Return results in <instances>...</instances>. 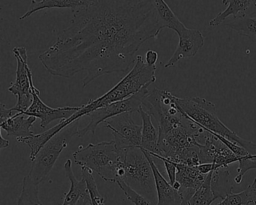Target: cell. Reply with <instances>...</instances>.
<instances>
[{
    "instance_id": "19",
    "label": "cell",
    "mask_w": 256,
    "mask_h": 205,
    "mask_svg": "<svg viewBox=\"0 0 256 205\" xmlns=\"http://www.w3.org/2000/svg\"><path fill=\"white\" fill-rule=\"evenodd\" d=\"M66 174L71 182L70 191L66 194L62 205H77L82 196L88 194V185L84 178L78 180L76 178L72 166L71 160H67L64 164Z\"/></svg>"
},
{
    "instance_id": "29",
    "label": "cell",
    "mask_w": 256,
    "mask_h": 205,
    "mask_svg": "<svg viewBox=\"0 0 256 205\" xmlns=\"http://www.w3.org/2000/svg\"><path fill=\"white\" fill-rule=\"evenodd\" d=\"M151 154L155 158H158V160H162L163 162L164 167H166V172H167L168 175L169 182L172 185H173L176 182V172H178L176 164L174 162L170 161V160H168V158H164V157L162 156L158 155V154Z\"/></svg>"
},
{
    "instance_id": "17",
    "label": "cell",
    "mask_w": 256,
    "mask_h": 205,
    "mask_svg": "<svg viewBox=\"0 0 256 205\" xmlns=\"http://www.w3.org/2000/svg\"><path fill=\"white\" fill-rule=\"evenodd\" d=\"M142 120V138L140 148L150 154H160L158 149V131L152 122V116L143 107L139 109Z\"/></svg>"
},
{
    "instance_id": "27",
    "label": "cell",
    "mask_w": 256,
    "mask_h": 205,
    "mask_svg": "<svg viewBox=\"0 0 256 205\" xmlns=\"http://www.w3.org/2000/svg\"><path fill=\"white\" fill-rule=\"evenodd\" d=\"M116 182L119 186L120 190L124 192L127 198L130 202H132L134 205H155L154 204V202L152 200H150L149 198L145 197L143 194H140L136 190H133L122 180L118 179Z\"/></svg>"
},
{
    "instance_id": "6",
    "label": "cell",
    "mask_w": 256,
    "mask_h": 205,
    "mask_svg": "<svg viewBox=\"0 0 256 205\" xmlns=\"http://www.w3.org/2000/svg\"><path fill=\"white\" fill-rule=\"evenodd\" d=\"M78 120L74 121L54 136L37 154L28 175L34 184L40 186L47 179L60 156L68 146L70 139L77 136Z\"/></svg>"
},
{
    "instance_id": "15",
    "label": "cell",
    "mask_w": 256,
    "mask_h": 205,
    "mask_svg": "<svg viewBox=\"0 0 256 205\" xmlns=\"http://www.w3.org/2000/svg\"><path fill=\"white\" fill-rule=\"evenodd\" d=\"M26 116V115L22 112H16L10 118L0 122V128L5 130L8 136L24 138L34 136L35 133L32 128L37 118L32 116Z\"/></svg>"
},
{
    "instance_id": "31",
    "label": "cell",
    "mask_w": 256,
    "mask_h": 205,
    "mask_svg": "<svg viewBox=\"0 0 256 205\" xmlns=\"http://www.w3.org/2000/svg\"><path fill=\"white\" fill-rule=\"evenodd\" d=\"M198 168L204 174H208L210 172L216 170V166L214 163H204L198 166Z\"/></svg>"
},
{
    "instance_id": "11",
    "label": "cell",
    "mask_w": 256,
    "mask_h": 205,
    "mask_svg": "<svg viewBox=\"0 0 256 205\" xmlns=\"http://www.w3.org/2000/svg\"><path fill=\"white\" fill-rule=\"evenodd\" d=\"M30 83L32 91V104L30 107L23 114L28 116H35L41 120L40 126L42 128H46L50 122L56 120H62L71 118L82 108V106L79 107L66 106V107L56 108L49 107L40 98V91L34 85L32 77L31 78Z\"/></svg>"
},
{
    "instance_id": "16",
    "label": "cell",
    "mask_w": 256,
    "mask_h": 205,
    "mask_svg": "<svg viewBox=\"0 0 256 205\" xmlns=\"http://www.w3.org/2000/svg\"><path fill=\"white\" fill-rule=\"evenodd\" d=\"M72 121L70 118L66 120H60V124H56L52 128H49L47 131L40 134H34V136H28L24 138H17V140L20 143L25 144L29 146L30 149V158L31 162L34 161L36 157L37 154L41 150L42 148L58 132L64 130L65 127L68 126L70 124H72Z\"/></svg>"
},
{
    "instance_id": "5",
    "label": "cell",
    "mask_w": 256,
    "mask_h": 205,
    "mask_svg": "<svg viewBox=\"0 0 256 205\" xmlns=\"http://www.w3.org/2000/svg\"><path fill=\"white\" fill-rule=\"evenodd\" d=\"M118 179L152 202L157 196L154 172L142 148L132 146L126 150L125 156L118 168Z\"/></svg>"
},
{
    "instance_id": "22",
    "label": "cell",
    "mask_w": 256,
    "mask_h": 205,
    "mask_svg": "<svg viewBox=\"0 0 256 205\" xmlns=\"http://www.w3.org/2000/svg\"><path fill=\"white\" fill-rule=\"evenodd\" d=\"M224 25L256 44V17L244 14L233 18L232 20L226 22Z\"/></svg>"
},
{
    "instance_id": "14",
    "label": "cell",
    "mask_w": 256,
    "mask_h": 205,
    "mask_svg": "<svg viewBox=\"0 0 256 205\" xmlns=\"http://www.w3.org/2000/svg\"><path fill=\"white\" fill-rule=\"evenodd\" d=\"M175 164L178 168L176 181L181 185L179 192L182 194V199L190 200L196 190L204 184L208 174H202L198 166H190L182 163Z\"/></svg>"
},
{
    "instance_id": "21",
    "label": "cell",
    "mask_w": 256,
    "mask_h": 205,
    "mask_svg": "<svg viewBox=\"0 0 256 205\" xmlns=\"http://www.w3.org/2000/svg\"><path fill=\"white\" fill-rule=\"evenodd\" d=\"M154 6L163 29L168 28L176 34L186 28L164 0H154Z\"/></svg>"
},
{
    "instance_id": "2",
    "label": "cell",
    "mask_w": 256,
    "mask_h": 205,
    "mask_svg": "<svg viewBox=\"0 0 256 205\" xmlns=\"http://www.w3.org/2000/svg\"><path fill=\"white\" fill-rule=\"evenodd\" d=\"M156 66H150L144 62L140 55L136 58V62L131 71L120 80L113 88L96 100H91L86 104L82 106L80 110L74 114L80 119L100 108L116 102L122 101L134 94L142 88L156 82Z\"/></svg>"
},
{
    "instance_id": "24",
    "label": "cell",
    "mask_w": 256,
    "mask_h": 205,
    "mask_svg": "<svg viewBox=\"0 0 256 205\" xmlns=\"http://www.w3.org/2000/svg\"><path fill=\"white\" fill-rule=\"evenodd\" d=\"M212 172L214 170L208 174L204 184L196 190L191 198L188 200V205H211L217 199L211 184Z\"/></svg>"
},
{
    "instance_id": "3",
    "label": "cell",
    "mask_w": 256,
    "mask_h": 205,
    "mask_svg": "<svg viewBox=\"0 0 256 205\" xmlns=\"http://www.w3.org/2000/svg\"><path fill=\"white\" fill-rule=\"evenodd\" d=\"M126 149H119L114 140L80 145L73 154V158L76 164L90 169L106 182H116L118 168Z\"/></svg>"
},
{
    "instance_id": "25",
    "label": "cell",
    "mask_w": 256,
    "mask_h": 205,
    "mask_svg": "<svg viewBox=\"0 0 256 205\" xmlns=\"http://www.w3.org/2000/svg\"><path fill=\"white\" fill-rule=\"evenodd\" d=\"M38 188L40 186L34 184L28 175L24 176L18 205H44L38 198Z\"/></svg>"
},
{
    "instance_id": "34",
    "label": "cell",
    "mask_w": 256,
    "mask_h": 205,
    "mask_svg": "<svg viewBox=\"0 0 256 205\" xmlns=\"http://www.w3.org/2000/svg\"><path fill=\"white\" fill-rule=\"evenodd\" d=\"M181 205H188V200H182V204Z\"/></svg>"
},
{
    "instance_id": "32",
    "label": "cell",
    "mask_w": 256,
    "mask_h": 205,
    "mask_svg": "<svg viewBox=\"0 0 256 205\" xmlns=\"http://www.w3.org/2000/svg\"><path fill=\"white\" fill-rule=\"evenodd\" d=\"M77 205H92L90 193L82 196L78 202Z\"/></svg>"
},
{
    "instance_id": "30",
    "label": "cell",
    "mask_w": 256,
    "mask_h": 205,
    "mask_svg": "<svg viewBox=\"0 0 256 205\" xmlns=\"http://www.w3.org/2000/svg\"><path fill=\"white\" fill-rule=\"evenodd\" d=\"M158 53L155 50H149L146 52V55H145V60L148 65L150 66H154L156 64L158 61Z\"/></svg>"
},
{
    "instance_id": "18",
    "label": "cell",
    "mask_w": 256,
    "mask_h": 205,
    "mask_svg": "<svg viewBox=\"0 0 256 205\" xmlns=\"http://www.w3.org/2000/svg\"><path fill=\"white\" fill-rule=\"evenodd\" d=\"M222 4L227 6V8L209 22L212 28L220 26L230 16L236 18L246 14L250 8H256V0H222Z\"/></svg>"
},
{
    "instance_id": "12",
    "label": "cell",
    "mask_w": 256,
    "mask_h": 205,
    "mask_svg": "<svg viewBox=\"0 0 256 205\" xmlns=\"http://www.w3.org/2000/svg\"><path fill=\"white\" fill-rule=\"evenodd\" d=\"M178 36L179 37L178 47L172 58L164 65V68H172L182 59L193 58L204 46V38L198 30L185 28L178 32Z\"/></svg>"
},
{
    "instance_id": "35",
    "label": "cell",
    "mask_w": 256,
    "mask_h": 205,
    "mask_svg": "<svg viewBox=\"0 0 256 205\" xmlns=\"http://www.w3.org/2000/svg\"><path fill=\"white\" fill-rule=\"evenodd\" d=\"M246 205H250V204H246Z\"/></svg>"
},
{
    "instance_id": "36",
    "label": "cell",
    "mask_w": 256,
    "mask_h": 205,
    "mask_svg": "<svg viewBox=\"0 0 256 205\" xmlns=\"http://www.w3.org/2000/svg\"><path fill=\"white\" fill-rule=\"evenodd\" d=\"M103 205H104V204H103Z\"/></svg>"
},
{
    "instance_id": "13",
    "label": "cell",
    "mask_w": 256,
    "mask_h": 205,
    "mask_svg": "<svg viewBox=\"0 0 256 205\" xmlns=\"http://www.w3.org/2000/svg\"><path fill=\"white\" fill-rule=\"evenodd\" d=\"M149 160L155 178L156 188L157 204L156 205H181L182 197L178 190H175L170 182H168L158 170L154 160V156L148 151L142 149Z\"/></svg>"
},
{
    "instance_id": "8",
    "label": "cell",
    "mask_w": 256,
    "mask_h": 205,
    "mask_svg": "<svg viewBox=\"0 0 256 205\" xmlns=\"http://www.w3.org/2000/svg\"><path fill=\"white\" fill-rule=\"evenodd\" d=\"M13 53L17 60V71L14 83L8 88V91L17 96L16 106L12 108L18 112H26L32 102V91L30 79L32 72L28 65V56L24 47H17L13 49Z\"/></svg>"
},
{
    "instance_id": "28",
    "label": "cell",
    "mask_w": 256,
    "mask_h": 205,
    "mask_svg": "<svg viewBox=\"0 0 256 205\" xmlns=\"http://www.w3.org/2000/svg\"><path fill=\"white\" fill-rule=\"evenodd\" d=\"M238 162L239 167L236 169L238 174L234 180L236 184H240L245 174L248 170L256 168V154H250L245 156L241 157Z\"/></svg>"
},
{
    "instance_id": "10",
    "label": "cell",
    "mask_w": 256,
    "mask_h": 205,
    "mask_svg": "<svg viewBox=\"0 0 256 205\" xmlns=\"http://www.w3.org/2000/svg\"><path fill=\"white\" fill-rule=\"evenodd\" d=\"M202 140V144L198 145L200 164L214 163L216 170L218 168H228L229 164L239 162L240 160L241 157L234 154L215 136L206 130Z\"/></svg>"
},
{
    "instance_id": "1",
    "label": "cell",
    "mask_w": 256,
    "mask_h": 205,
    "mask_svg": "<svg viewBox=\"0 0 256 205\" xmlns=\"http://www.w3.org/2000/svg\"><path fill=\"white\" fill-rule=\"evenodd\" d=\"M56 42L40 56L52 76L86 72L83 88L103 74L128 71L144 43L163 28L154 0H89Z\"/></svg>"
},
{
    "instance_id": "20",
    "label": "cell",
    "mask_w": 256,
    "mask_h": 205,
    "mask_svg": "<svg viewBox=\"0 0 256 205\" xmlns=\"http://www.w3.org/2000/svg\"><path fill=\"white\" fill-rule=\"evenodd\" d=\"M89 0H32L28 11L20 18V20L28 18L32 14L46 8H70L71 11L86 5Z\"/></svg>"
},
{
    "instance_id": "9",
    "label": "cell",
    "mask_w": 256,
    "mask_h": 205,
    "mask_svg": "<svg viewBox=\"0 0 256 205\" xmlns=\"http://www.w3.org/2000/svg\"><path fill=\"white\" fill-rule=\"evenodd\" d=\"M132 113H124L104 121V126L112 131L114 142L119 149L140 148L142 126L133 120Z\"/></svg>"
},
{
    "instance_id": "23",
    "label": "cell",
    "mask_w": 256,
    "mask_h": 205,
    "mask_svg": "<svg viewBox=\"0 0 256 205\" xmlns=\"http://www.w3.org/2000/svg\"><path fill=\"white\" fill-rule=\"evenodd\" d=\"M254 204L256 205V176L251 185L239 193L226 194L224 198L216 205H246Z\"/></svg>"
},
{
    "instance_id": "7",
    "label": "cell",
    "mask_w": 256,
    "mask_h": 205,
    "mask_svg": "<svg viewBox=\"0 0 256 205\" xmlns=\"http://www.w3.org/2000/svg\"><path fill=\"white\" fill-rule=\"evenodd\" d=\"M150 86V84L146 85L137 94H134L126 100L112 103L91 112L88 115L91 118L90 122L86 127L78 130L76 136L78 138H83L90 132L95 134L97 126L102 122H104V121L107 120L121 114L138 112L140 108L142 107L144 101L150 92L149 90Z\"/></svg>"
},
{
    "instance_id": "26",
    "label": "cell",
    "mask_w": 256,
    "mask_h": 205,
    "mask_svg": "<svg viewBox=\"0 0 256 205\" xmlns=\"http://www.w3.org/2000/svg\"><path fill=\"white\" fill-rule=\"evenodd\" d=\"M82 168V178L86 180L88 191L92 200V205H103L104 204V198L102 196L97 188L96 182L94 179L92 170L88 168Z\"/></svg>"
},
{
    "instance_id": "4",
    "label": "cell",
    "mask_w": 256,
    "mask_h": 205,
    "mask_svg": "<svg viewBox=\"0 0 256 205\" xmlns=\"http://www.w3.org/2000/svg\"><path fill=\"white\" fill-rule=\"evenodd\" d=\"M175 101L185 113L186 116L198 124L206 131L220 134L232 142L238 144L250 154L256 150L252 142L244 140L234 132L229 130L217 116L216 106L212 102L200 97L180 98L175 96Z\"/></svg>"
},
{
    "instance_id": "33",
    "label": "cell",
    "mask_w": 256,
    "mask_h": 205,
    "mask_svg": "<svg viewBox=\"0 0 256 205\" xmlns=\"http://www.w3.org/2000/svg\"><path fill=\"white\" fill-rule=\"evenodd\" d=\"M8 146H10V142L4 138L2 134V130H1L0 131V148L4 149V148H8Z\"/></svg>"
}]
</instances>
